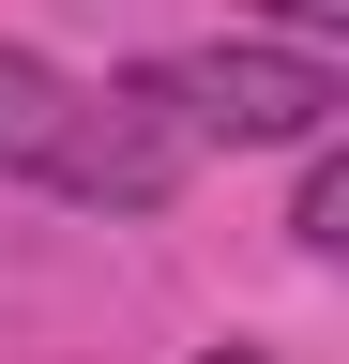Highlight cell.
<instances>
[{"label": "cell", "mask_w": 349, "mask_h": 364, "mask_svg": "<svg viewBox=\"0 0 349 364\" xmlns=\"http://www.w3.org/2000/svg\"><path fill=\"white\" fill-rule=\"evenodd\" d=\"M243 16H274L289 46H334V31H349V0H243Z\"/></svg>", "instance_id": "cell-4"}, {"label": "cell", "mask_w": 349, "mask_h": 364, "mask_svg": "<svg viewBox=\"0 0 349 364\" xmlns=\"http://www.w3.org/2000/svg\"><path fill=\"white\" fill-rule=\"evenodd\" d=\"M137 107L183 136H228V152H304V136H334V107H349V76H334V46H167V61H137L122 76Z\"/></svg>", "instance_id": "cell-2"}, {"label": "cell", "mask_w": 349, "mask_h": 364, "mask_svg": "<svg viewBox=\"0 0 349 364\" xmlns=\"http://www.w3.org/2000/svg\"><path fill=\"white\" fill-rule=\"evenodd\" d=\"M213 364H258V349H213Z\"/></svg>", "instance_id": "cell-5"}, {"label": "cell", "mask_w": 349, "mask_h": 364, "mask_svg": "<svg viewBox=\"0 0 349 364\" xmlns=\"http://www.w3.org/2000/svg\"><path fill=\"white\" fill-rule=\"evenodd\" d=\"M0 167L46 182V198H76V213H167L183 136H167L137 91H76L61 61L0 46Z\"/></svg>", "instance_id": "cell-1"}, {"label": "cell", "mask_w": 349, "mask_h": 364, "mask_svg": "<svg viewBox=\"0 0 349 364\" xmlns=\"http://www.w3.org/2000/svg\"><path fill=\"white\" fill-rule=\"evenodd\" d=\"M304 152H319V167H304V198H289V243L334 258V243H349V152H334V136H304Z\"/></svg>", "instance_id": "cell-3"}]
</instances>
